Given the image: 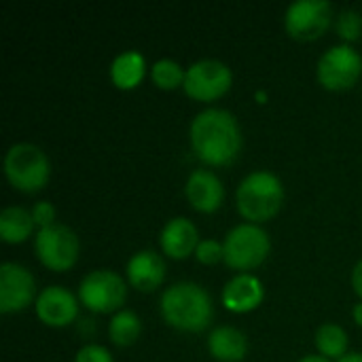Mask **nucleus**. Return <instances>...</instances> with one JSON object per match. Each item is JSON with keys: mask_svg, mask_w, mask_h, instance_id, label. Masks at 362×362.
Wrapping results in <instances>:
<instances>
[{"mask_svg": "<svg viewBox=\"0 0 362 362\" xmlns=\"http://www.w3.org/2000/svg\"><path fill=\"white\" fill-rule=\"evenodd\" d=\"M185 195L199 212H214L225 197V187L212 170H193L185 185Z\"/></svg>", "mask_w": 362, "mask_h": 362, "instance_id": "ddd939ff", "label": "nucleus"}, {"mask_svg": "<svg viewBox=\"0 0 362 362\" xmlns=\"http://www.w3.org/2000/svg\"><path fill=\"white\" fill-rule=\"evenodd\" d=\"M191 144L197 157L210 165L231 163L242 148V132L238 119L225 108L199 110L189 127Z\"/></svg>", "mask_w": 362, "mask_h": 362, "instance_id": "f257e3e1", "label": "nucleus"}, {"mask_svg": "<svg viewBox=\"0 0 362 362\" xmlns=\"http://www.w3.org/2000/svg\"><path fill=\"white\" fill-rule=\"evenodd\" d=\"M282 180L269 170H255L238 185L235 204L244 218L252 223L269 221L282 206Z\"/></svg>", "mask_w": 362, "mask_h": 362, "instance_id": "7ed1b4c3", "label": "nucleus"}, {"mask_svg": "<svg viewBox=\"0 0 362 362\" xmlns=\"http://www.w3.org/2000/svg\"><path fill=\"white\" fill-rule=\"evenodd\" d=\"M316 348L327 358H341L348 350V335L339 325L325 322L316 329Z\"/></svg>", "mask_w": 362, "mask_h": 362, "instance_id": "aec40b11", "label": "nucleus"}, {"mask_svg": "<svg viewBox=\"0 0 362 362\" xmlns=\"http://www.w3.org/2000/svg\"><path fill=\"white\" fill-rule=\"evenodd\" d=\"M352 318H354V320H356V322L362 327V301L352 308Z\"/></svg>", "mask_w": 362, "mask_h": 362, "instance_id": "c756f323", "label": "nucleus"}, {"mask_svg": "<svg viewBox=\"0 0 362 362\" xmlns=\"http://www.w3.org/2000/svg\"><path fill=\"white\" fill-rule=\"evenodd\" d=\"M144 70H146L144 55L136 49H127L112 59L110 78L119 89H132L142 81Z\"/></svg>", "mask_w": 362, "mask_h": 362, "instance_id": "a211bd4d", "label": "nucleus"}, {"mask_svg": "<svg viewBox=\"0 0 362 362\" xmlns=\"http://www.w3.org/2000/svg\"><path fill=\"white\" fill-rule=\"evenodd\" d=\"M257 98H259L261 102H265V91H257Z\"/></svg>", "mask_w": 362, "mask_h": 362, "instance_id": "7c9ffc66", "label": "nucleus"}, {"mask_svg": "<svg viewBox=\"0 0 362 362\" xmlns=\"http://www.w3.org/2000/svg\"><path fill=\"white\" fill-rule=\"evenodd\" d=\"M195 257L199 263L212 265V263H218L221 259H225V250L218 240H199V244L195 248Z\"/></svg>", "mask_w": 362, "mask_h": 362, "instance_id": "b1692460", "label": "nucleus"}, {"mask_svg": "<svg viewBox=\"0 0 362 362\" xmlns=\"http://www.w3.org/2000/svg\"><path fill=\"white\" fill-rule=\"evenodd\" d=\"M127 295L123 278L112 269H93L78 284V301L91 312H119Z\"/></svg>", "mask_w": 362, "mask_h": 362, "instance_id": "423d86ee", "label": "nucleus"}, {"mask_svg": "<svg viewBox=\"0 0 362 362\" xmlns=\"http://www.w3.org/2000/svg\"><path fill=\"white\" fill-rule=\"evenodd\" d=\"M108 335L117 346H129L140 335V318L132 310H119L108 322Z\"/></svg>", "mask_w": 362, "mask_h": 362, "instance_id": "412c9836", "label": "nucleus"}, {"mask_svg": "<svg viewBox=\"0 0 362 362\" xmlns=\"http://www.w3.org/2000/svg\"><path fill=\"white\" fill-rule=\"evenodd\" d=\"M74 362H112V354L100 344H85L76 352Z\"/></svg>", "mask_w": 362, "mask_h": 362, "instance_id": "393cba45", "label": "nucleus"}, {"mask_svg": "<svg viewBox=\"0 0 362 362\" xmlns=\"http://www.w3.org/2000/svg\"><path fill=\"white\" fill-rule=\"evenodd\" d=\"M185 74L187 70L176 62V59H170V57H161L153 64L151 68V76H153V83L161 89H176L185 83Z\"/></svg>", "mask_w": 362, "mask_h": 362, "instance_id": "4be33fe9", "label": "nucleus"}, {"mask_svg": "<svg viewBox=\"0 0 362 362\" xmlns=\"http://www.w3.org/2000/svg\"><path fill=\"white\" fill-rule=\"evenodd\" d=\"M269 248L272 242L263 227H259L257 223H240L231 227L223 240V261L233 269L246 272L261 265L269 255Z\"/></svg>", "mask_w": 362, "mask_h": 362, "instance_id": "39448f33", "label": "nucleus"}, {"mask_svg": "<svg viewBox=\"0 0 362 362\" xmlns=\"http://www.w3.org/2000/svg\"><path fill=\"white\" fill-rule=\"evenodd\" d=\"M361 72V53L348 42L329 47L320 55L318 68H316L318 83L325 85L327 89H348L358 81Z\"/></svg>", "mask_w": 362, "mask_h": 362, "instance_id": "6e6552de", "label": "nucleus"}, {"mask_svg": "<svg viewBox=\"0 0 362 362\" xmlns=\"http://www.w3.org/2000/svg\"><path fill=\"white\" fill-rule=\"evenodd\" d=\"M352 286H354L356 295L362 297V259L354 265V269H352Z\"/></svg>", "mask_w": 362, "mask_h": 362, "instance_id": "bb28decb", "label": "nucleus"}, {"mask_svg": "<svg viewBox=\"0 0 362 362\" xmlns=\"http://www.w3.org/2000/svg\"><path fill=\"white\" fill-rule=\"evenodd\" d=\"M297 362H331V358H327V356H322V354H308V356L299 358Z\"/></svg>", "mask_w": 362, "mask_h": 362, "instance_id": "c85d7f7f", "label": "nucleus"}, {"mask_svg": "<svg viewBox=\"0 0 362 362\" xmlns=\"http://www.w3.org/2000/svg\"><path fill=\"white\" fill-rule=\"evenodd\" d=\"M34 250L45 267L53 272H64L72 267L78 257V238L70 227L53 223L36 231Z\"/></svg>", "mask_w": 362, "mask_h": 362, "instance_id": "0eeeda50", "label": "nucleus"}, {"mask_svg": "<svg viewBox=\"0 0 362 362\" xmlns=\"http://www.w3.org/2000/svg\"><path fill=\"white\" fill-rule=\"evenodd\" d=\"M32 216H34V223L42 229V227H49V225H53L55 223V208H53V204H49V202H36L34 204V208H32Z\"/></svg>", "mask_w": 362, "mask_h": 362, "instance_id": "a878e982", "label": "nucleus"}, {"mask_svg": "<svg viewBox=\"0 0 362 362\" xmlns=\"http://www.w3.org/2000/svg\"><path fill=\"white\" fill-rule=\"evenodd\" d=\"M36 293L34 276L28 267L19 263H2L0 265V312L11 314L19 312L32 303Z\"/></svg>", "mask_w": 362, "mask_h": 362, "instance_id": "9b49d317", "label": "nucleus"}, {"mask_svg": "<svg viewBox=\"0 0 362 362\" xmlns=\"http://www.w3.org/2000/svg\"><path fill=\"white\" fill-rule=\"evenodd\" d=\"M263 297H265L263 282L257 276H252V274H238V276H233L223 286V293H221L223 305L229 312H238V314L255 310L257 305H261Z\"/></svg>", "mask_w": 362, "mask_h": 362, "instance_id": "4468645a", "label": "nucleus"}, {"mask_svg": "<svg viewBox=\"0 0 362 362\" xmlns=\"http://www.w3.org/2000/svg\"><path fill=\"white\" fill-rule=\"evenodd\" d=\"M127 280L134 288L148 293L155 291L165 278V263L155 250H138L127 261Z\"/></svg>", "mask_w": 362, "mask_h": 362, "instance_id": "2eb2a0df", "label": "nucleus"}, {"mask_svg": "<svg viewBox=\"0 0 362 362\" xmlns=\"http://www.w3.org/2000/svg\"><path fill=\"white\" fill-rule=\"evenodd\" d=\"M208 350L216 361L238 362L246 356L248 339L235 327H216L208 335Z\"/></svg>", "mask_w": 362, "mask_h": 362, "instance_id": "f3484780", "label": "nucleus"}, {"mask_svg": "<svg viewBox=\"0 0 362 362\" xmlns=\"http://www.w3.org/2000/svg\"><path fill=\"white\" fill-rule=\"evenodd\" d=\"M49 174L51 165L40 146L32 142H15L8 146L4 155V176L15 189L34 193L47 185Z\"/></svg>", "mask_w": 362, "mask_h": 362, "instance_id": "20e7f679", "label": "nucleus"}, {"mask_svg": "<svg viewBox=\"0 0 362 362\" xmlns=\"http://www.w3.org/2000/svg\"><path fill=\"white\" fill-rule=\"evenodd\" d=\"M337 362H362V352H346Z\"/></svg>", "mask_w": 362, "mask_h": 362, "instance_id": "cd10ccee", "label": "nucleus"}, {"mask_svg": "<svg viewBox=\"0 0 362 362\" xmlns=\"http://www.w3.org/2000/svg\"><path fill=\"white\" fill-rule=\"evenodd\" d=\"M231 81H233V74L225 62L206 57V59L193 62L187 68L182 89L193 100L210 102V100L221 98L231 87Z\"/></svg>", "mask_w": 362, "mask_h": 362, "instance_id": "1a4fd4ad", "label": "nucleus"}, {"mask_svg": "<svg viewBox=\"0 0 362 362\" xmlns=\"http://www.w3.org/2000/svg\"><path fill=\"white\" fill-rule=\"evenodd\" d=\"M159 310L170 327L189 333L204 331L214 314L208 291L197 282H189V280L170 284L161 293Z\"/></svg>", "mask_w": 362, "mask_h": 362, "instance_id": "f03ea898", "label": "nucleus"}, {"mask_svg": "<svg viewBox=\"0 0 362 362\" xmlns=\"http://www.w3.org/2000/svg\"><path fill=\"white\" fill-rule=\"evenodd\" d=\"M159 244L163 248V252L172 259H185L191 252H195L197 244H199V235H197V227L185 218V216H176L170 218L159 235Z\"/></svg>", "mask_w": 362, "mask_h": 362, "instance_id": "dca6fc26", "label": "nucleus"}, {"mask_svg": "<svg viewBox=\"0 0 362 362\" xmlns=\"http://www.w3.org/2000/svg\"><path fill=\"white\" fill-rule=\"evenodd\" d=\"M34 216L21 206H6L0 212V238L6 244H19L34 231Z\"/></svg>", "mask_w": 362, "mask_h": 362, "instance_id": "6ab92c4d", "label": "nucleus"}, {"mask_svg": "<svg viewBox=\"0 0 362 362\" xmlns=\"http://www.w3.org/2000/svg\"><path fill=\"white\" fill-rule=\"evenodd\" d=\"M333 6L329 0H295L284 13V28L295 38L314 40L331 23Z\"/></svg>", "mask_w": 362, "mask_h": 362, "instance_id": "9d476101", "label": "nucleus"}, {"mask_svg": "<svg viewBox=\"0 0 362 362\" xmlns=\"http://www.w3.org/2000/svg\"><path fill=\"white\" fill-rule=\"evenodd\" d=\"M34 310L47 327H66L78 316V301L68 288L53 284L36 295Z\"/></svg>", "mask_w": 362, "mask_h": 362, "instance_id": "f8f14e48", "label": "nucleus"}, {"mask_svg": "<svg viewBox=\"0 0 362 362\" xmlns=\"http://www.w3.org/2000/svg\"><path fill=\"white\" fill-rule=\"evenodd\" d=\"M337 32L346 40H356L362 34V15L354 8H346L337 17Z\"/></svg>", "mask_w": 362, "mask_h": 362, "instance_id": "5701e85b", "label": "nucleus"}]
</instances>
